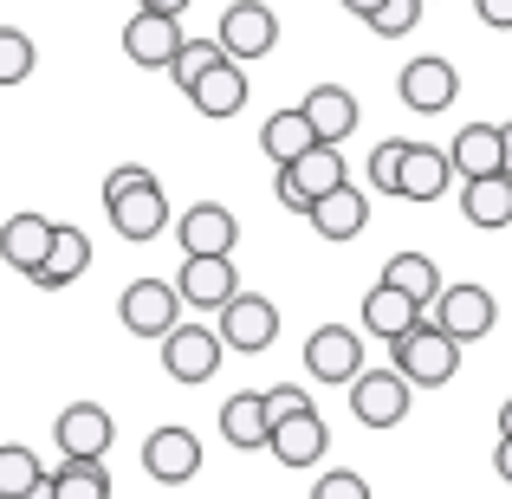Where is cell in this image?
<instances>
[{"label": "cell", "instance_id": "1", "mask_svg": "<svg viewBox=\"0 0 512 499\" xmlns=\"http://www.w3.org/2000/svg\"><path fill=\"white\" fill-rule=\"evenodd\" d=\"M383 344H389V370H402L415 389H441V383H454V370H461V344H454L428 312L415 318L409 331L383 337Z\"/></svg>", "mask_w": 512, "mask_h": 499}, {"label": "cell", "instance_id": "2", "mask_svg": "<svg viewBox=\"0 0 512 499\" xmlns=\"http://www.w3.org/2000/svg\"><path fill=\"white\" fill-rule=\"evenodd\" d=\"M344 389H350V415H357L363 428H402L409 409H415V383L402 370H370V363H363Z\"/></svg>", "mask_w": 512, "mask_h": 499}, {"label": "cell", "instance_id": "3", "mask_svg": "<svg viewBox=\"0 0 512 499\" xmlns=\"http://www.w3.org/2000/svg\"><path fill=\"white\" fill-rule=\"evenodd\" d=\"M344 182V156H338V143H312V150H299L292 163H279V182H273V195H279V208H292V214H305L325 188H338Z\"/></svg>", "mask_w": 512, "mask_h": 499}, {"label": "cell", "instance_id": "4", "mask_svg": "<svg viewBox=\"0 0 512 499\" xmlns=\"http://www.w3.org/2000/svg\"><path fill=\"white\" fill-rule=\"evenodd\" d=\"M214 46H221L227 59H240V65L266 59V52L279 46V20H273V7H260V0H227Z\"/></svg>", "mask_w": 512, "mask_h": 499}, {"label": "cell", "instance_id": "5", "mask_svg": "<svg viewBox=\"0 0 512 499\" xmlns=\"http://www.w3.org/2000/svg\"><path fill=\"white\" fill-rule=\"evenodd\" d=\"M422 312L435 318V325L448 331L454 344H474V337H487V331H493L500 305H493V292H487V286H441L435 299L422 305Z\"/></svg>", "mask_w": 512, "mask_h": 499}, {"label": "cell", "instance_id": "6", "mask_svg": "<svg viewBox=\"0 0 512 499\" xmlns=\"http://www.w3.org/2000/svg\"><path fill=\"white\" fill-rule=\"evenodd\" d=\"M279 337V305L260 299V292H234V299L221 305V350H240V357H260V350H273Z\"/></svg>", "mask_w": 512, "mask_h": 499}, {"label": "cell", "instance_id": "7", "mask_svg": "<svg viewBox=\"0 0 512 499\" xmlns=\"http://www.w3.org/2000/svg\"><path fill=\"white\" fill-rule=\"evenodd\" d=\"M156 344H163V370L175 383H208V376L221 370V331H208V325H182V318H175Z\"/></svg>", "mask_w": 512, "mask_h": 499}, {"label": "cell", "instance_id": "8", "mask_svg": "<svg viewBox=\"0 0 512 499\" xmlns=\"http://www.w3.org/2000/svg\"><path fill=\"white\" fill-rule=\"evenodd\" d=\"M52 441H59L65 461H104L117 441V422L104 402H72V409H59V422H52Z\"/></svg>", "mask_w": 512, "mask_h": 499}, {"label": "cell", "instance_id": "9", "mask_svg": "<svg viewBox=\"0 0 512 499\" xmlns=\"http://www.w3.org/2000/svg\"><path fill=\"white\" fill-rule=\"evenodd\" d=\"M104 208H111V227L124 240H156L169 227V201H163V182H156V175H137L130 188L104 195Z\"/></svg>", "mask_w": 512, "mask_h": 499}, {"label": "cell", "instance_id": "10", "mask_svg": "<svg viewBox=\"0 0 512 499\" xmlns=\"http://www.w3.org/2000/svg\"><path fill=\"white\" fill-rule=\"evenodd\" d=\"M175 286V299L182 305H195V312H221L227 299H234V260L227 253H182V273L169 279Z\"/></svg>", "mask_w": 512, "mask_h": 499}, {"label": "cell", "instance_id": "11", "mask_svg": "<svg viewBox=\"0 0 512 499\" xmlns=\"http://www.w3.org/2000/svg\"><path fill=\"white\" fill-rule=\"evenodd\" d=\"M143 474L163 480V487H188L201 474V435L182 422H163L150 441H143Z\"/></svg>", "mask_w": 512, "mask_h": 499}, {"label": "cell", "instance_id": "12", "mask_svg": "<svg viewBox=\"0 0 512 499\" xmlns=\"http://www.w3.org/2000/svg\"><path fill=\"white\" fill-rule=\"evenodd\" d=\"M325 448H331V428H325V415L318 409H299V415H279L273 428H266V454H273L279 467H318L325 461Z\"/></svg>", "mask_w": 512, "mask_h": 499}, {"label": "cell", "instance_id": "13", "mask_svg": "<svg viewBox=\"0 0 512 499\" xmlns=\"http://www.w3.org/2000/svg\"><path fill=\"white\" fill-rule=\"evenodd\" d=\"M396 91H402V104H409V111L435 117V111H448V104L461 98V72H454V59H441V52H422V59L402 65Z\"/></svg>", "mask_w": 512, "mask_h": 499}, {"label": "cell", "instance_id": "14", "mask_svg": "<svg viewBox=\"0 0 512 499\" xmlns=\"http://www.w3.org/2000/svg\"><path fill=\"white\" fill-rule=\"evenodd\" d=\"M188 104H195L201 117H214V124H221V117H240L247 111V98H253V85H247V65L240 59H214L208 72L195 78V85L182 91Z\"/></svg>", "mask_w": 512, "mask_h": 499}, {"label": "cell", "instance_id": "15", "mask_svg": "<svg viewBox=\"0 0 512 499\" xmlns=\"http://www.w3.org/2000/svg\"><path fill=\"white\" fill-rule=\"evenodd\" d=\"M305 370L318 376V383H350V376L363 370V331L350 325H318L312 337H305Z\"/></svg>", "mask_w": 512, "mask_h": 499}, {"label": "cell", "instance_id": "16", "mask_svg": "<svg viewBox=\"0 0 512 499\" xmlns=\"http://www.w3.org/2000/svg\"><path fill=\"white\" fill-rule=\"evenodd\" d=\"M91 266V234L85 227H65V221H52V240H46V253H39V266L26 279H33L39 292H65L78 273Z\"/></svg>", "mask_w": 512, "mask_h": 499}, {"label": "cell", "instance_id": "17", "mask_svg": "<svg viewBox=\"0 0 512 499\" xmlns=\"http://www.w3.org/2000/svg\"><path fill=\"white\" fill-rule=\"evenodd\" d=\"M124 331L130 337H163L175 318H182V299H175L169 279H137V286H124Z\"/></svg>", "mask_w": 512, "mask_h": 499}, {"label": "cell", "instance_id": "18", "mask_svg": "<svg viewBox=\"0 0 512 499\" xmlns=\"http://www.w3.org/2000/svg\"><path fill=\"white\" fill-rule=\"evenodd\" d=\"M175 46H182V13L137 7V20L124 26V52H130V65H143V72H163Z\"/></svg>", "mask_w": 512, "mask_h": 499}, {"label": "cell", "instance_id": "19", "mask_svg": "<svg viewBox=\"0 0 512 499\" xmlns=\"http://www.w3.org/2000/svg\"><path fill=\"white\" fill-rule=\"evenodd\" d=\"M454 182L448 150L435 143H402V163H396V201H441Z\"/></svg>", "mask_w": 512, "mask_h": 499}, {"label": "cell", "instance_id": "20", "mask_svg": "<svg viewBox=\"0 0 512 499\" xmlns=\"http://www.w3.org/2000/svg\"><path fill=\"white\" fill-rule=\"evenodd\" d=\"M305 214H312L318 240H357L363 227H370V201H363V188H350V182L325 188V195H318Z\"/></svg>", "mask_w": 512, "mask_h": 499}, {"label": "cell", "instance_id": "21", "mask_svg": "<svg viewBox=\"0 0 512 499\" xmlns=\"http://www.w3.org/2000/svg\"><path fill=\"white\" fill-rule=\"evenodd\" d=\"M175 240H182V253H234L240 221L221 208V201H195V208L175 221Z\"/></svg>", "mask_w": 512, "mask_h": 499}, {"label": "cell", "instance_id": "22", "mask_svg": "<svg viewBox=\"0 0 512 499\" xmlns=\"http://www.w3.org/2000/svg\"><path fill=\"white\" fill-rule=\"evenodd\" d=\"M299 117L312 124V137L318 143H344L350 130H357V98H350L344 85H318V91H305V104H299Z\"/></svg>", "mask_w": 512, "mask_h": 499}, {"label": "cell", "instance_id": "23", "mask_svg": "<svg viewBox=\"0 0 512 499\" xmlns=\"http://www.w3.org/2000/svg\"><path fill=\"white\" fill-rule=\"evenodd\" d=\"M461 214L474 227H512V175H467L461 182Z\"/></svg>", "mask_w": 512, "mask_h": 499}, {"label": "cell", "instance_id": "24", "mask_svg": "<svg viewBox=\"0 0 512 499\" xmlns=\"http://www.w3.org/2000/svg\"><path fill=\"white\" fill-rule=\"evenodd\" d=\"M266 402L253 396V389H240V396H227L221 402V435H227V448H240V454H253V448H266Z\"/></svg>", "mask_w": 512, "mask_h": 499}, {"label": "cell", "instance_id": "25", "mask_svg": "<svg viewBox=\"0 0 512 499\" xmlns=\"http://www.w3.org/2000/svg\"><path fill=\"white\" fill-rule=\"evenodd\" d=\"M46 240H52V221H46V214H13V221L0 227V260H7L13 273H33L39 253H46Z\"/></svg>", "mask_w": 512, "mask_h": 499}, {"label": "cell", "instance_id": "26", "mask_svg": "<svg viewBox=\"0 0 512 499\" xmlns=\"http://www.w3.org/2000/svg\"><path fill=\"white\" fill-rule=\"evenodd\" d=\"M448 169L461 175V182L467 175H493L500 169V124H467L461 137L448 143Z\"/></svg>", "mask_w": 512, "mask_h": 499}, {"label": "cell", "instance_id": "27", "mask_svg": "<svg viewBox=\"0 0 512 499\" xmlns=\"http://www.w3.org/2000/svg\"><path fill=\"white\" fill-rule=\"evenodd\" d=\"M383 286H396L402 299L428 305V299L441 292V266L428 260V253H389V266H383Z\"/></svg>", "mask_w": 512, "mask_h": 499}, {"label": "cell", "instance_id": "28", "mask_svg": "<svg viewBox=\"0 0 512 499\" xmlns=\"http://www.w3.org/2000/svg\"><path fill=\"white\" fill-rule=\"evenodd\" d=\"M415 318H422V305H415V299H402V292H396V286H383V279H376V286H370V299H363V331H376V337L409 331Z\"/></svg>", "mask_w": 512, "mask_h": 499}, {"label": "cell", "instance_id": "29", "mask_svg": "<svg viewBox=\"0 0 512 499\" xmlns=\"http://www.w3.org/2000/svg\"><path fill=\"white\" fill-rule=\"evenodd\" d=\"M46 499H111L104 461H59L46 474Z\"/></svg>", "mask_w": 512, "mask_h": 499}, {"label": "cell", "instance_id": "30", "mask_svg": "<svg viewBox=\"0 0 512 499\" xmlns=\"http://www.w3.org/2000/svg\"><path fill=\"white\" fill-rule=\"evenodd\" d=\"M312 143H318V137H312V124L299 117V104H292V111H273V117L260 124V150L273 156V163H292V156L312 150Z\"/></svg>", "mask_w": 512, "mask_h": 499}, {"label": "cell", "instance_id": "31", "mask_svg": "<svg viewBox=\"0 0 512 499\" xmlns=\"http://www.w3.org/2000/svg\"><path fill=\"white\" fill-rule=\"evenodd\" d=\"M33 487H46V467H39V454L20 448V441H7V448H0V499H26Z\"/></svg>", "mask_w": 512, "mask_h": 499}, {"label": "cell", "instance_id": "32", "mask_svg": "<svg viewBox=\"0 0 512 499\" xmlns=\"http://www.w3.org/2000/svg\"><path fill=\"white\" fill-rule=\"evenodd\" d=\"M422 7H428V0H376L363 20H370L376 39H409L415 26H422Z\"/></svg>", "mask_w": 512, "mask_h": 499}, {"label": "cell", "instance_id": "33", "mask_svg": "<svg viewBox=\"0 0 512 499\" xmlns=\"http://www.w3.org/2000/svg\"><path fill=\"white\" fill-rule=\"evenodd\" d=\"M214 59H227V52L221 46H214V39H182V46H175L169 52V65H163V72L175 78V91H188V85H195V78L201 72H208V65Z\"/></svg>", "mask_w": 512, "mask_h": 499}, {"label": "cell", "instance_id": "34", "mask_svg": "<svg viewBox=\"0 0 512 499\" xmlns=\"http://www.w3.org/2000/svg\"><path fill=\"white\" fill-rule=\"evenodd\" d=\"M39 65V46L20 33V26H0V85H26Z\"/></svg>", "mask_w": 512, "mask_h": 499}, {"label": "cell", "instance_id": "35", "mask_svg": "<svg viewBox=\"0 0 512 499\" xmlns=\"http://www.w3.org/2000/svg\"><path fill=\"white\" fill-rule=\"evenodd\" d=\"M396 163H402V137H389V143L370 150V188L376 195H396Z\"/></svg>", "mask_w": 512, "mask_h": 499}, {"label": "cell", "instance_id": "36", "mask_svg": "<svg viewBox=\"0 0 512 499\" xmlns=\"http://www.w3.org/2000/svg\"><path fill=\"white\" fill-rule=\"evenodd\" d=\"M312 499H370V480L350 474V467H338V474H325V480L312 487Z\"/></svg>", "mask_w": 512, "mask_h": 499}, {"label": "cell", "instance_id": "37", "mask_svg": "<svg viewBox=\"0 0 512 499\" xmlns=\"http://www.w3.org/2000/svg\"><path fill=\"white\" fill-rule=\"evenodd\" d=\"M260 402H266V422H279V415H299V409H312V396H305L299 383H279V389H260Z\"/></svg>", "mask_w": 512, "mask_h": 499}, {"label": "cell", "instance_id": "38", "mask_svg": "<svg viewBox=\"0 0 512 499\" xmlns=\"http://www.w3.org/2000/svg\"><path fill=\"white\" fill-rule=\"evenodd\" d=\"M474 7H480V20H487V26L512 33V0H474Z\"/></svg>", "mask_w": 512, "mask_h": 499}, {"label": "cell", "instance_id": "39", "mask_svg": "<svg viewBox=\"0 0 512 499\" xmlns=\"http://www.w3.org/2000/svg\"><path fill=\"white\" fill-rule=\"evenodd\" d=\"M493 474H500L506 487H512V441H500V448H493Z\"/></svg>", "mask_w": 512, "mask_h": 499}, {"label": "cell", "instance_id": "40", "mask_svg": "<svg viewBox=\"0 0 512 499\" xmlns=\"http://www.w3.org/2000/svg\"><path fill=\"white\" fill-rule=\"evenodd\" d=\"M500 175H512V124H500Z\"/></svg>", "mask_w": 512, "mask_h": 499}, {"label": "cell", "instance_id": "41", "mask_svg": "<svg viewBox=\"0 0 512 499\" xmlns=\"http://www.w3.org/2000/svg\"><path fill=\"white\" fill-rule=\"evenodd\" d=\"M137 7H156V13H182L188 0H137Z\"/></svg>", "mask_w": 512, "mask_h": 499}, {"label": "cell", "instance_id": "42", "mask_svg": "<svg viewBox=\"0 0 512 499\" xmlns=\"http://www.w3.org/2000/svg\"><path fill=\"white\" fill-rule=\"evenodd\" d=\"M500 441H512V396L500 402Z\"/></svg>", "mask_w": 512, "mask_h": 499}, {"label": "cell", "instance_id": "43", "mask_svg": "<svg viewBox=\"0 0 512 499\" xmlns=\"http://www.w3.org/2000/svg\"><path fill=\"white\" fill-rule=\"evenodd\" d=\"M370 7H376V0H344V13H357V20H363Z\"/></svg>", "mask_w": 512, "mask_h": 499}, {"label": "cell", "instance_id": "44", "mask_svg": "<svg viewBox=\"0 0 512 499\" xmlns=\"http://www.w3.org/2000/svg\"><path fill=\"white\" fill-rule=\"evenodd\" d=\"M221 7H227V0H221Z\"/></svg>", "mask_w": 512, "mask_h": 499}]
</instances>
